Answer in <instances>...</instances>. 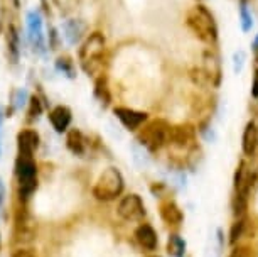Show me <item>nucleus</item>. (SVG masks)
<instances>
[{
  "label": "nucleus",
  "instance_id": "obj_30",
  "mask_svg": "<svg viewBox=\"0 0 258 257\" xmlns=\"http://www.w3.org/2000/svg\"><path fill=\"white\" fill-rule=\"evenodd\" d=\"M4 198H6V186H4V181L0 179V205L4 203Z\"/></svg>",
  "mask_w": 258,
  "mask_h": 257
},
{
  "label": "nucleus",
  "instance_id": "obj_6",
  "mask_svg": "<svg viewBox=\"0 0 258 257\" xmlns=\"http://www.w3.org/2000/svg\"><path fill=\"white\" fill-rule=\"evenodd\" d=\"M27 39L31 42L34 53L42 55L46 51V37L42 32V19L37 11L27 14Z\"/></svg>",
  "mask_w": 258,
  "mask_h": 257
},
{
  "label": "nucleus",
  "instance_id": "obj_25",
  "mask_svg": "<svg viewBox=\"0 0 258 257\" xmlns=\"http://www.w3.org/2000/svg\"><path fill=\"white\" fill-rule=\"evenodd\" d=\"M251 96L253 98H258V66L255 68V75H253L251 80Z\"/></svg>",
  "mask_w": 258,
  "mask_h": 257
},
{
  "label": "nucleus",
  "instance_id": "obj_1",
  "mask_svg": "<svg viewBox=\"0 0 258 257\" xmlns=\"http://www.w3.org/2000/svg\"><path fill=\"white\" fill-rule=\"evenodd\" d=\"M186 26L196 39L208 44L209 47L218 44L220 29H218V22L214 19V14L206 6L198 4V6L189 9L186 14Z\"/></svg>",
  "mask_w": 258,
  "mask_h": 257
},
{
  "label": "nucleus",
  "instance_id": "obj_23",
  "mask_svg": "<svg viewBox=\"0 0 258 257\" xmlns=\"http://www.w3.org/2000/svg\"><path fill=\"white\" fill-rule=\"evenodd\" d=\"M243 234H245V222L240 218V220H236L235 224H233L231 230H230V242L231 244H236V242L243 237Z\"/></svg>",
  "mask_w": 258,
  "mask_h": 257
},
{
  "label": "nucleus",
  "instance_id": "obj_17",
  "mask_svg": "<svg viewBox=\"0 0 258 257\" xmlns=\"http://www.w3.org/2000/svg\"><path fill=\"white\" fill-rule=\"evenodd\" d=\"M160 217H162L164 222H167L169 225H179L182 222V212L176 203L169 201L164 203L160 207Z\"/></svg>",
  "mask_w": 258,
  "mask_h": 257
},
{
  "label": "nucleus",
  "instance_id": "obj_12",
  "mask_svg": "<svg viewBox=\"0 0 258 257\" xmlns=\"http://www.w3.org/2000/svg\"><path fill=\"white\" fill-rule=\"evenodd\" d=\"M258 147V125L253 122H248L241 137V149L246 156H253Z\"/></svg>",
  "mask_w": 258,
  "mask_h": 257
},
{
  "label": "nucleus",
  "instance_id": "obj_11",
  "mask_svg": "<svg viewBox=\"0 0 258 257\" xmlns=\"http://www.w3.org/2000/svg\"><path fill=\"white\" fill-rule=\"evenodd\" d=\"M71 120H73L71 110L68 109V107H64V105L54 107V109L51 110V114H49V122H51L52 127H54L56 132H59V134L66 132V130L70 129Z\"/></svg>",
  "mask_w": 258,
  "mask_h": 257
},
{
  "label": "nucleus",
  "instance_id": "obj_24",
  "mask_svg": "<svg viewBox=\"0 0 258 257\" xmlns=\"http://www.w3.org/2000/svg\"><path fill=\"white\" fill-rule=\"evenodd\" d=\"M245 63H246V53L243 49L235 51V55H233V71H235L236 75H240V73L243 71Z\"/></svg>",
  "mask_w": 258,
  "mask_h": 257
},
{
  "label": "nucleus",
  "instance_id": "obj_28",
  "mask_svg": "<svg viewBox=\"0 0 258 257\" xmlns=\"http://www.w3.org/2000/svg\"><path fill=\"white\" fill-rule=\"evenodd\" d=\"M56 42H57V31L52 27L49 31V46H51V49H56Z\"/></svg>",
  "mask_w": 258,
  "mask_h": 257
},
{
  "label": "nucleus",
  "instance_id": "obj_31",
  "mask_svg": "<svg viewBox=\"0 0 258 257\" xmlns=\"http://www.w3.org/2000/svg\"><path fill=\"white\" fill-rule=\"evenodd\" d=\"M2 119H4V115H2V110H0V140H2ZM0 147H2V142H0Z\"/></svg>",
  "mask_w": 258,
  "mask_h": 257
},
{
  "label": "nucleus",
  "instance_id": "obj_21",
  "mask_svg": "<svg viewBox=\"0 0 258 257\" xmlns=\"http://www.w3.org/2000/svg\"><path fill=\"white\" fill-rule=\"evenodd\" d=\"M246 198H248L246 193L236 191V196H235V200H233V213H235L236 218H241L243 215H245V212H246Z\"/></svg>",
  "mask_w": 258,
  "mask_h": 257
},
{
  "label": "nucleus",
  "instance_id": "obj_8",
  "mask_svg": "<svg viewBox=\"0 0 258 257\" xmlns=\"http://www.w3.org/2000/svg\"><path fill=\"white\" fill-rule=\"evenodd\" d=\"M113 114H115V117L123 124V127L128 130L140 129V125L147 122V119H149L145 112H139V110L128 109V107H115Z\"/></svg>",
  "mask_w": 258,
  "mask_h": 257
},
{
  "label": "nucleus",
  "instance_id": "obj_16",
  "mask_svg": "<svg viewBox=\"0 0 258 257\" xmlns=\"http://www.w3.org/2000/svg\"><path fill=\"white\" fill-rule=\"evenodd\" d=\"M66 145H68V149H70L73 154L81 156V154L85 152V149H86V139L78 129H71L70 132H68V135H66Z\"/></svg>",
  "mask_w": 258,
  "mask_h": 257
},
{
  "label": "nucleus",
  "instance_id": "obj_29",
  "mask_svg": "<svg viewBox=\"0 0 258 257\" xmlns=\"http://www.w3.org/2000/svg\"><path fill=\"white\" fill-rule=\"evenodd\" d=\"M251 51H253V58H255V61H256V66H258V34L251 41Z\"/></svg>",
  "mask_w": 258,
  "mask_h": 257
},
{
  "label": "nucleus",
  "instance_id": "obj_15",
  "mask_svg": "<svg viewBox=\"0 0 258 257\" xmlns=\"http://www.w3.org/2000/svg\"><path fill=\"white\" fill-rule=\"evenodd\" d=\"M6 41H7V53L9 58L12 60V63L19 61V55H21V37H19V31L17 27L11 24L7 27L6 32Z\"/></svg>",
  "mask_w": 258,
  "mask_h": 257
},
{
  "label": "nucleus",
  "instance_id": "obj_10",
  "mask_svg": "<svg viewBox=\"0 0 258 257\" xmlns=\"http://www.w3.org/2000/svg\"><path fill=\"white\" fill-rule=\"evenodd\" d=\"M39 134L32 129H24L17 134V152L19 154H32L39 147Z\"/></svg>",
  "mask_w": 258,
  "mask_h": 257
},
{
  "label": "nucleus",
  "instance_id": "obj_22",
  "mask_svg": "<svg viewBox=\"0 0 258 257\" xmlns=\"http://www.w3.org/2000/svg\"><path fill=\"white\" fill-rule=\"evenodd\" d=\"M41 114H42V104H41V100H39L37 96L34 95V96L29 98V110H27L29 122H32V120H37Z\"/></svg>",
  "mask_w": 258,
  "mask_h": 257
},
{
  "label": "nucleus",
  "instance_id": "obj_20",
  "mask_svg": "<svg viewBox=\"0 0 258 257\" xmlns=\"http://www.w3.org/2000/svg\"><path fill=\"white\" fill-rule=\"evenodd\" d=\"M95 96L101 101V104H105V105H108V104H110L108 85H106V80L103 78V76L96 80V83H95Z\"/></svg>",
  "mask_w": 258,
  "mask_h": 257
},
{
  "label": "nucleus",
  "instance_id": "obj_18",
  "mask_svg": "<svg viewBox=\"0 0 258 257\" xmlns=\"http://www.w3.org/2000/svg\"><path fill=\"white\" fill-rule=\"evenodd\" d=\"M238 16H240V26L243 32H250L255 22H253V16L248 9V2L246 0H240V7H238Z\"/></svg>",
  "mask_w": 258,
  "mask_h": 257
},
{
  "label": "nucleus",
  "instance_id": "obj_2",
  "mask_svg": "<svg viewBox=\"0 0 258 257\" xmlns=\"http://www.w3.org/2000/svg\"><path fill=\"white\" fill-rule=\"evenodd\" d=\"M105 37L101 32H91L80 47L78 58L80 65L88 75H95L101 68V60L105 55Z\"/></svg>",
  "mask_w": 258,
  "mask_h": 257
},
{
  "label": "nucleus",
  "instance_id": "obj_27",
  "mask_svg": "<svg viewBox=\"0 0 258 257\" xmlns=\"http://www.w3.org/2000/svg\"><path fill=\"white\" fill-rule=\"evenodd\" d=\"M12 257H36V255H34V252L29 249H19L14 252Z\"/></svg>",
  "mask_w": 258,
  "mask_h": 257
},
{
  "label": "nucleus",
  "instance_id": "obj_5",
  "mask_svg": "<svg viewBox=\"0 0 258 257\" xmlns=\"http://www.w3.org/2000/svg\"><path fill=\"white\" fill-rule=\"evenodd\" d=\"M169 132L170 125L162 119L152 120L140 130L137 135V140L149 151H159L162 145L169 142Z\"/></svg>",
  "mask_w": 258,
  "mask_h": 257
},
{
  "label": "nucleus",
  "instance_id": "obj_9",
  "mask_svg": "<svg viewBox=\"0 0 258 257\" xmlns=\"http://www.w3.org/2000/svg\"><path fill=\"white\" fill-rule=\"evenodd\" d=\"M86 34V24L81 19H70L62 24V36L68 41V44L75 46L78 42H81V39Z\"/></svg>",
  "mask_w": 258,
  "mask_h": 257
},
{
  "label": "nucleus",
  "instance_id": "obj_4",
  "mask_svg": "<svg viewBox=\"0 0 258 257\" xmlns=\"http://www.w3.org/2000/svg\"><path fill=\"white\" fill-rule=\"evenodd\" d=\"M123 176L116 168H108L101 173V176L98 178V181L93 186V196L96 200H103L110 201L113 200L123 191Z\"/></svg>",
  "mask_w": 258,
  "mask_h": 257
},
{
  "label": "nucleus",
  "instance_id": "obj_26",
  "mask_svg": "<svg viewBox=\"0 0 258 257\" xmlns=\"http://www.w3.org/2000/svg\"><path fill=\"white\" fill-rule=\"evenodd\" d=\"M230 257H248V247H235Z\"/></svg>",
  "mask_w": 258,
  "mask_h": 257
},
{
  "label": "nucleus",
  "instance_id": "obj_13",
  "mask_svg": "<svg viewBox=\"0 0 258 257\" xmlns=\"http://www.w3.org/2000/svg\"><path fill=\"white\" fill-rule=\"evenodd\" d=\"M191 140H192V130L186 127V125H174V127H170L169 144L184 149V147H187Z\"/></svg>",
  "mask_w": 258,
  "mask_h": 257
},
{
  "label": "nucleus",
  "instance_id": "obj_19",
  "mask_svg": "<svg viewBox=\"0 0 258 257\" xmlns=\"http://www.w3.org/2000/svg\"><path fill=\"white\" fill-rule=\"evenodd\" d=\"M56 68L57 71H61L62 75L68 76V78H75L76 76V68H75V63L70 56H59L56 60Z\"/></svg>",
  "mask_w": 258,
  "mask_h": 257
},
{
  "label": "nucleus",
  "instance_id": "obj_7",
  "mask_svg": "<svg viewBox=\"0 0 258 257\" xmlns=\"http://www.w3.org/2000/svg\"><path fill=\"white\" fill-rule=\"evenodd\" d=\"M116 213L123 218V220H140L145 215V207L139 195H126L120 200Z\"/></svg>",
  "mask_w": 258,
  "mask_h": 257
},
{
  "label": "nucleus",
  "instance_id": "obj_3",
  "mask_svg": "<svg viewBox=\"0 0 258 257\" xmlns=\"http://www.w3.org/2000/svg\"><path fill=\"white\" fill-rule=\"evenodd\" d=\"M16 176L19 181V196L26 201L37 188V164L32 154H19L16 159Z\"/></svg>",
  "mask_w": 258,
  "mask_h": 257
},
{
  "label": "nucleus",
  "instance_id": "obj_14",
  "mask_svg": "<svg viewBox=\"0 0 258 257\" xmlns=\"http://www.w3.org/2000/svg\"><path fill=\"white\" fill-rule=\"evenodd\" d=\"M135 239H137L139 244L142 245L144 249H147V250H154L155 247H157V244H159L155 230L147 224L140 225L139 229L135 230Z\"/></svg>",
  "mask_w": 258,
  "mask_h": 257
}]
</instances>
